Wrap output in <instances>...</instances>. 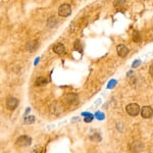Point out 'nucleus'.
<instances>
[{"instance_id": "nucleus-1", "label": "nucleus", "mask_w": 153, "mask_h": 153, "mask_svg": "<svg viewBox=\"0 0 153 153\" xmlns=\"http://www.w3.org/2000/svg\"><path fill=\"white\" fill-rule=\"evenodd\" d=\"M125 111L131 116H137L140 113V107L137 103H131V104L127 105Z\"/></svg>"}, {"instance_id": "nucleus-2", "label": "nucleus", "mask_w": 153, "mask_h": 153, "mask_svg": "<svg viewBox=\"0 0 153 153\" xmlns=\"http://www.w3.org/2000/svg\"><path fill=\"white\" fill-rule=\"evenodd\" d=\"M70 13H72V7H70V4L65 3V4L60 5L58 8V14L62 17H66V16L70 15Z\"/></svg>"}, {"instance_id": "nucleus-3", "label": "nucleus", "mask_w": 153, "mask_h": 153, "mask_svg": "<svg viewBox=\"0 0 153 153\" xmlns=\"http://www.w3.org/2000/svg\"><path fill=\"white\" fill-rule=\"evenodd\" d=\"M32 143V138L29 136H21L16 140V145L19 147H27Z\"/></svg>"}, {"instance_id": "nucleus-4", "label": "nucleus", "mask_w": 153, "mask_h": 153, "mask_svg": "<svg viewBox=\"0 0 153 153\" xmlns=\"http://www.w3.org/2000/svg\"><path fill=\"white\" fill-rule=\"evenodd\" d=\"M19 105V100L14 97H9L6 100V107L9 110H14Z\"/></svg>"}, {"instance_id": "nucleus-5", "label": "nucleus", "mask_w": 153, "mask_h": 153, "mask_svg": "<svg viewBox=\"0 0 153 153\" xmlns=\"http://www.w3.org/2000/svg\"><path fill=\"white\" fill-rule=\"evenodd\" d=\"M141 115L143 118H150L153 116V108L151 106H143L141 109Z\"/></svg>"}, {"instance_id": "nucleus-6", "label": "nucleus", "mask_w": 153, "mask_h": 153, "mask_svg": "<svg viewBox=\"0 0 153 153\" xmlns=\"http://www.w3.org/2000/svg\"><path fill=\"white\" fill-rule=\"evenodd\" d=\"M116 52H117L118 56L121 57H125L129 54V48L125 45H118L116 47Z\"/></svg>"}, {"instance_id": "nucleus-7", "label": "nucleus", "mask_w": 153, "mask_h": 153, "mask_svg": "<svg viewBox=\"0 0 153 153\" xmlns=\"http://www.w3.org/2000/svg\"><path fill=\"white\" fill-rule=\"evenodd\" d=\"M65 101L68 103V104H76L78 102V95L74 94V93H70L65 96Z\"/></svg>"}, {"instance_id": "nucleus-8", "label": "nucleus", "mask_w": 153, "mask_h": 153, "mask_svg": "<svg viewBox=\"0 0 153 153\" xmlns=\"http://www.w3.org/2000/svg\"><path fill=\"white\" fill-rule=\"evenodd\" d=\"M53 51L55 52L56 54H63L65 52V47L62 43H56L55 45L53 46Z\"/></svg>"}, {"instance_id": "nucleus-9", "label": "nucleus", "mask_w": 153, "mask_h": 153, "mask_svg": "<svg viewBox=\"0 0 153 153\" xmlns=\"http://www.w3.org/2000/svg\"><path fill=\"white\" fill-rule=\"evenodd\" d=\"M47 83H48V81H47V79H45L44 76H38L37 80H36V86H45Z\"/></svg>"}, {"instance_id": "nucleus-10", "label": "nucleus", "mask_w": 153, "mask_h": 153, "mask_svg": "<svg viewBox=\"0 0 153 153\" xmlns=\"http://www.w3.org/2000/svg\"><path fill=\"white\" fill-rule=\"evenodd\" d=\"M37 47H38V42L37 41L30 42V43L27 44V50H29L30 52H33V51L35 50Z\"/></svg>"}, {"instance_id": "nucleus-11", "label": "nucleus", "mask_w": 153, "mask_h": 153, "mask_svg": "<svg viewBox=\"0 0 153 153\" xmlns=\"http://www.w3.org/2000/svg\"><path fill=\"white\" fill-rule=\"evenodd\" d=\"M56 25H57L56 17H54V16H51L50 19H48V25L50 27V28H53V27H55Z\"/></svg>"}, {"instance_id": "nucleus-12", "label": "nucleus", "mask_w": 153, "mask_h": 153, "mask_svg": "<svg viewBox=\"0 0 153 153\" xmlns=\"http://www.w3.org/2000/svg\"><path fill=\"white\" fill-rule=\"evenodd\" d=\"M133 40H134L136 43H139V42L141 41V36H140V34L137 31H135V32L133 33Z\"/></svg>"}, {"instance_id": "nucleus-13", "label": "nucleus", "mask_w": 153, "mask_h": 153, "mask_svg": "<svg viewBox=\"0 0 153 153\" xmlns=\"http://www.w3.org/2000/svg\"><path fill=\"white\" fill-rule=\"evenodd\" d=\"M125 0H115L114 1V5H115V7H117V8H121V7H123V5H125Z\"/></svg>"}, {"instance_id": "nucleus-14", "label": "nucleus", "mask_w": 153, "mask_h": 153, "mask_svg": "<svg viewBox=\"0 0 153 153\" xmlns=\"http://www.w3.org/2000/svg\"><path fill=\"white\" fill-rule=\"evenodd\" d=\"M35 121V117L34 116H31V117H25V123H32Z\"/></svg>"}, {"instance_id": "nucleus-15", "label": "nucleus", "mask_w": 153, "mask_h": 153, "mask_svg": "<svg viewBox=\"0 0 153 153\" xmlns=\"http://www.w3.org/2000/svg\"><path fill=\"white\" fill-rule=\"evenodd\" d=\"M95 116L98 118V119H103V118H104V114H103V113H101V112H99V111H98V112H96Z\"/></svg>"}, {"instance_id": "nucleus-16", "label": "nucleus", "mask_w": 153, "mask_h": 153, "mask_svg": "<svg viewBox=\"0 0 153 153\" xmlns=\"http://www.w3.org/2000/svg\"><path fill=\"white\" fill-rule=\"evenodd\" d=\"M92 119H93L92 114H89L88 116H86V117H85V121H86V123H90V121H92Z\"/></svg>"}, {"instance_id": "nucleus-17", "label": "nucleus", "mask_w": 153, "mask_h": 153, "mask_svg": "<svg viewBox=\"0 0 153 153\" xmlns=\"http://www.w3.org/2000/svg\"><path fill=\"white\" fill-rule=\"evenodd\" d=\"M74 48H76V49H79L80 51L82 50L81 43H80V41H76V44H74Z\"/></svg>"}, {"instance_id": "nucleus-18", "label": "nucleus", "mask_w": 153, "mask_h": 153, "mask_svg": "<svg viewBox=\"0 0 153 153\" xmlns=\"http://www.w3.org/2000/svg\"><path fill=\"white\" fill-rule=\"evenodd\" d=\"M115 83L116 82L114 81V80H112L111 82H109V85H108V88H112V87L114 86V85H115Z\"/></svg>"}, {"instance_id": "nucleus-19", "label": "nucleus", "mask_w": 153, "mask_h": 153, "mask_svg": "<svg viewBox=\"0 0 153 153\" xmlns=\"http://www.w3.org/2000/svg\"><path fill=\"white\" fill-rule=\"evenodd\" d=\"M140 63H141V61H140V60H137V61H136V62L133 63L132 67H134V68H135V67H137L138 65H140Z\"/></svg>"}, {"instance_id": "nucleus-20", "label": "nucleus", "mask_w": 153, "mask_h": 153, "mask_svg": "<svg viewBox=\"0 0 153 153\" xmlns=\"http://www.w3.org/2000/svg\"><path fill=\"white\" fill-rule=\"evenodd\" d=\"M149 74H150L151 76H153V64L151 65V66H150V68H149Z\"/></svg>"}, {"instance_id": "nucleus-21", "label": "nucleus", "mask_w": 153, "mask_h": 153, "mask_svg": "<svg viewBox=\"0 0 153 153\" xmlns=\"http://www.w3.org/2000/svg\"><path fill=\"white\" fill-rule=\"evenodd\" d=\"M91 139H92V140H95L96 137H91ZM97 139H98V141H100V136H99V135L97 136Z\"/></svg>"}, {"instance_id": "nucleus-22", "label": "nucleus", "mask_w": 153, "mask_h": 153, "mask_svg": "<svg viewBox=\"0 0 153 153\" xmlns=\"http://www.w3.org/2000/svg\"><path fill=\"white\" fill-rule=\"evenodd\" d=\"M151 33H152V34H153V28H152V30H151Z\"/></svg>"}]
</instances>
